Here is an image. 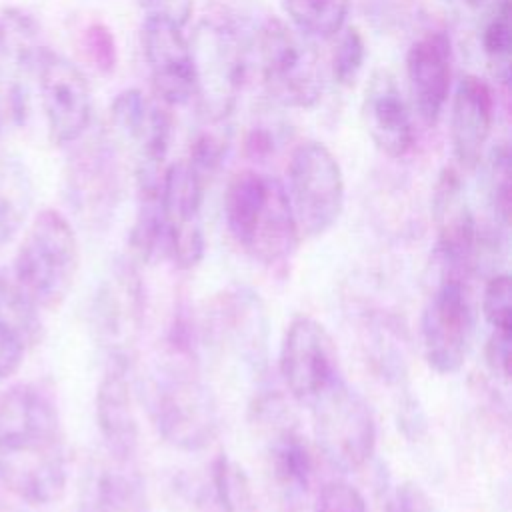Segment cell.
<instances>
[{"mask_svg":"<svg viewBox=\"0 0 512 512\" xmlns=\"http://www.w3.org/2000/svg\"><path fill=\"white\" fill-rule=\"evenodd\" d=\"M68 454L52 396L36 384L0 392V486L30 506L58 502Z\"/></svg>","mask_w":512,"mask_h":512,"instance_id":"1","label":"cell"},{"mask_svg":"<svg viewBox=\"0 0 512 512\" xmlns=\"http://www.w3.org/2000/svg\"><path fill=\"white\" fill-rule=\"evenodd\" d=\"M224 220L234 242L268 268L286 266L302 238L284 184L252 168L230 178Z\"/></svg>","mask_w":512,"mask_h":512,"instance_id":"2","label":"cell"},{"mask_svg":"<svg viewBox=\"0 0 512 512\" xmlns=\"http://www.w3.org/2000/svg\"><path fill=\"white\" fill-rule=\"evenodd\" d=\"M190 356L192 352L172 348L170 358L148 372L142 400L164 442L178 450L196 452L214 440L218 410Z\"/></svg>","mask_w":512,"mask_h":512,"instance_id":"3","label":"cell"},{"mask_svg":"<svg viewBox=\"0 0 512 512\" xmlns=\"http://www.w3.org/2000/svg\"><path fill=\"white\" fill-rule=\"evenodd\" d=\"M80 266L72 224L52 208L28 226L12 264V282L36 310L58 308L74 286Z\"/></svg>","mask_w":512,"mask_h":512,"instance_id":"4","label":"cell"},{"mask_svg":"<svg viewBox=\"0 0 512 512\" xmlns=\"http://www.w3.org/2000/svg\"><path fill=\"white\" fill-rule=\"evenodd\" d=\"M256 54L266 94L284 108H314L324 90L322 62L312 40L276 16L256 34Z\"/></svg>","mask_w":512,"mask_h":512,"instance_id":"5","label":"cell"},{"mask_svg":"<svg viewBox=\"0 0 512 512\" xmlns=\"http://www.w3.org/2000/svg\"><path fill=\"white\" fill-rule=\"evenodd\" d=\"M198 106L206 120L224 122L242 90L246 60L236 28L226 20L204 18L188 38Z\"/></svg>","mask_w":512,"mask_h":512,"instance_id":"6","label":"cell"},{"mask_svg":"<svg viewBox=\"0 0 512 512\" xmlns=\"http://www.w3.org/2000/svg\"><path fill=\"white\" fill-rule=\"evenodd\" d=\"M310 408L324 460L344 474L360 470L376 448V420L370 404L340 378Z\"/></svg>","mask_w":512,"mask_h":512,"instance_id":"7","label":"cell"},{"mask_svg":"<svg viewBox=\"0 0 512 512\" xmlns=\"http://www.w3.org/2000/svg\"><path fill=\"white\" fill-rule=\"evenodd\" d=\"M286 194L300 236L316 238L328 232L344 208V176L328 146L306 140L292 150Z\"/></svg>","mask_w":512,"mask_h":512,"instance_id":"8","label":"cell"},{"mask_svg":"<svg viewBox=\"0 0 512 512\" xmlns=\"http://www.w3.org/2000/svg\"><path fill=\"white\" fill-rule=\"evenodd\" d=\"M472 278L438 274L420 318L422 348L428 366L438 374H456L470 350L476 324Z\"/></svg>","mask_w":512,"mask_h":512,"instance_id":"9","label":"cell"},{"mask_svg":"<svg viewBox=\"0 0 512 512\" xmlns=\"http://www.w3.org/2000/svg\"><path fill=\"white\" fill-rule=\"evenodd\" d=\"M206 338L262 376L268 366V314L258 292L232 286L218 294L206 314Z\"/></svg>","mask_w":512,"mask_h":512,"instance_id":"10","label":"cell"},{"mask_svg":"<svg viewBox=\"0 0 512 512\" xmlns=\"http://www.w3.org/2000/svg\"><path fill=\"white\" fill-rule=\"evenodd\" d=\"M280 374L288 392L302 404H312L342 378L338 348L324 324L296 316L282 338Z\"/></svg>","mask_w":512,"mask_h":512,"instance_id":"11","label":"cell"},{"mask_svg":"<svg viewBox=\"0 0 512 512\" xmlns=\"http://www.w3.org/2000/svg\"><path fill=\"white\" fill-rule=\"evenodd\" d=\"M206 184L196 172L178 160L166 166L160 188V206L164 222V252L182 268H194L204 256L202 198Z\"/></svg>","mask_w":512,"mask_h":512,"instance_id":"12","label":"cell"},{"mask_svg":"<svg viewBox=\"0 0 512 512\" xmlns=\"http://www.w3.org/2000/svg\"><path fill=\"white\" fill-rule=\"evenodd\" d=\"M432 216L436 222L434 256L440 274L472 278L480 252L474 214L464 198L460 174L446 166L434 186Z\"/></svg>","mask_w":512,"mask_h":512,"instance_id":"13","label":"cell"},{"mask_svg":"<svg viewBox=\"0 0 512 512\" xmlns=\"http://www.w3.org/2000/svg\"><path fill=\"white\" fill-rule=\"evenodd\" d=\"M40 80V98L56 144L76 142L88 128L92 116L90 88L76 64L62 54L44 48L36 62Z\"/></svg>","mask_w":512,"mask_h":512,"instance_id":"14","label":"cell"},{"mask_svg":"<svg viewBox=\"0 0 512 512\" xmlns=\"http://www.w3.org/2000/svg\"><path fill=\"white\" fill-rule=\"evenodd\" d=\"M142 52L156 98L164 106L188 104L196 94V80L190 44L182 28L162 18L144 16Z\"/></svg>","mask_w":512,"mask_h":512,"instance_id":"15","label":"cell"},{"mask_svg":"<svg viewBox=\"0 0 512 512\" xmlns=\"http://www.w3.org/2000/svg\"><path fill=\"white\" fill-rule=\"evenodd\" d=\"M110 118L114 128L138 148L136 178H160L172 134L164 104L148 100L138 88H126L112 100Z\"/></svg>","mask_w":512,"mask_h":512,"instance_id":"16","label":"cell"},{"mask_svg":"<svg viewBox=\"0 0 512 512\" xmlns=\"http://www.w3.org/2000/svg\"><path fill=\"white\" fill-rule=\"evenodd\" d=\"M406 78L420 120L434 126L448 102L452 84V40L444 30L426 32L410 44Z\"/></svg>","mask_w":512,"mask_h":512,"instance_id":"17","label":"cell"},{"mask_svg":"<svg viewBox=\"0 0 512 512\" xmlns=\"http://www.w3.org/2000/svg\"><path fill=\"white\" fill-rule=\"evenodd\" d=\"M96 422L114 462H134L138 450V420L132 406L128 354L112 352L96 390Z\"/></svg>","mask_w":512,"mask_h":512,"instance_id":"18","label":"cell"},{"mask_svg":"<svg viewBox=\"0 0 512 512\" xmlns=\"http://www.w3.org/2000/svg\"><path fill=\"white\" fill-rule=\"evenodd\" d=\"M66 192L70 206L90 222L98 224L112 214L118 198V166L108 142H88L70 158Z\"/></svg>","mask_w":512,"mask_h":512,"instance_id":"19","label":"cell"},{"mask_svg":"<svg viewBox=\"0 0 512 512\" xmlns=\"http://www.w3.org/2000/svg\"><path fill=\"white\" fill-rule=\"evenodd\" d=\"M362 118L370 140L388 158H402L412 150V116L392 72H372L362 98Z\"/></svg>","mask_w":512,"mask_h":512,"instance_id":"20","label":"cell"},{"mask_svg":"<svg viewBox=\"0 0 512 512\" xmlns=\"http://www.w3.org/2000/svg\"><path fill=\"white\" fill-rule=\"evenodd\" d=\"M494 122V96L486 80L464 74L450 104V142L456 162L474 170L484 154Z\"/></svg>","mask_w":512,"mask_h":512,"instance_id":"21","label":"cell"},{"mask_svg":"<svg viewBox=\"0 0 512 512\" xmlns=\"http://www.w3.org/2000/svg\"><path fill=\"white\" fill-rule=\"evenodd\" d=\"M270 484L286 510L306 506L312 486V456L294 426H276L266 448Z\"/></svg>","mask_w":512,"mask_h":512,"instance_id":"22","label":"cell"},{"mask_svg":"<svg viewBox=\"0 0 512 512\" xmlns=\"http://www.w3.org/2000/svg\"><path fill=\"white\" fill-rule=\"evenodd\" d=\"M40 310L0 274V382L14 376L40 332Z\"/></svg>","mask_w":512,"mask_h":512,"instance_id":"23","label":"cell"},{"mask_svg":"<svg viewBox=\"0 0 512 512\" xmlns=\"http://www.w3.org/2000/svg\"><path fill=\"white\" fill-rule=\"evenodd\" d=\"M34 202L28 166L12 154H0V246L24 226Z\"/></svg>","mask_w":512,"mask_h":512,"instance_id":"24","label":"cell"},{"mask_svg":"<svg viewBox=\"0 0 512 512\" xmlns=\"http://www.w3.org/2000/svg\"><path fill=\"white\" fill-rule=\"evenodd\" d=\"M94 512H148L144 480L132 462H114L98 476Z\"/></svg>","mask_w":512,"mask_h":512,"instance_id":"25","label":"cell"},{"mask_svg":"<svg viewBox=\"0 0 512 512\" xmlns=\"http://www.w3.org/2000/svg\"><path fill=\"white\" fill-rule=\"evenodd\" d=\"M290 26L310 40L334 38L348 20L350 0H280Z\"/></svg>","mask_w":512,"mask_h":512,"instance_id":"26","label":"cell"},{"mask_svg":"<svg viewBox=\"0 0 512 512\" xmlns=\"http://www.w3.org/2000/svg\"><path fill=\"white\" fill-rule=\"evenodd\" d=\"M40 28L36 20L20 8L0 10V56L20 68H36L40 52Z\"/></svg>","mask_w":512,"mask_h":512,"instance_id":"27","label":"cell"},{"mask_svg":"<svg viewBox=\"0 0 512 512\" xmlns=\"http://www.w3.org/2000/svg\"><path fill=\"white\" fill-rule=\"evenodd\" d=\"M482 52L490 66L492 76L500 84H508L510 80V48H512V32H510V0H496L492 12L482 28Z\"/></svg>","mask_w":512,"mask_h":512,"instance_id":"28","label":"cell"},{"mask_svg":"<svg viewBox=\"0 0 512 512\" xmlns=\"http://www.w3.org/2000/svg\"><path fill=\"white\" fill-rule=\"evenodd\" d=\"M204 126L192 136L188 146L186 164L196 172V176L208 186L210 180L218 174L228 154L230 136L224 132L222 122L206 120Z\"/></svg>","mask_w":512,"mask_h":512,"instance_id":"29","label":"cell"},{"mask_svg":"<svg viewBox=\"0 0 512 512\" xmlns=\"http://www.w3.org/2000/svg\"><path fill=\"white\" fill-rule=\"evenodd\" d=\"M334 38L338 40H336L332 62H330L332 78L336 84L350 88L364 66L366 44L356 26H344Z\"/></svg>","mask_w":512,"mask_h":512,"instance_id":"30","label":"cell"},{"mask_svg":"<svg viewBox=\"0 0 512 512\" xmlns=\"http://www.w3.org/2000/svg\"><path fill=\"white\" fill-rule=\"evenodd\" d=\"M482 314L492 330H512V288L508 274H496L484 286Z\"/></svg>","mask_w":512,"mask_h":512,"instance_id":"31","label":"cell"},{"mask_svg":"<svg viewBox=\"0 0 512 512\" xmlns=\"http://www.w3.org/2000/svg\"><path fill=\"white\" fill-rule=\"evenodd\" d=\"M82 48L86 58L102 74H108L116 66V44L112 32L102 22H92L82 32Z\"/></svg>","mask_w":512,"mask_h":512,"instance_id":"32","label":"cell"},{"mask_svg":"<svg viewBox=\"0 0 512 512\" xmlns=\"http://www.w3.org/2000/svg\"><path fill=\"white\" fill-rule=\"evenodd\" d=\"M314 512H368V506L352 484L330 480L320 488Z\"/></svg>","mask_w":512,"mask_h":512,"instance_id":"33","label":"cell"},{"mask_svg":"<svg viewBox=\"0 0 512 512\" xmlns=\"http://www.w3.org/2000/svg\"><path fill=\"white\" fill-rule=\"evenodd\" d=\"M490 202L496 220L508 224L510 208V180H508V152L506 148L498 150L490 166Z\"/></svg>","mask_w":512,"mask_h":512,"instance_id":"34","label":"cell"},{"mask_svg":"<svg viewBox=\"0 0 512 512\" xmlns=\"http://www.w3.org/2000/svg\"><path fill=\"white\" fill-rule=\"evenodd\" d=\"M386 512H436V506L418 484L404 482L390 496Z\"/></svg>","mask_w":512,"mask_h":512,"instance_id":"35","label":"cell"},{"mask_svg":"<svg viewBox=\"0 0 512 512\" xmlns=\"http://www.w3.org/2000/svg\"><path fill=\"white\" fill-rule=\"evenodd\" d=\"M510 342L512 330H492L484 350L488 368L502 380H508L510 376Z\"/></svg>","mask_w":512,"mask_h":512,"instance_id":"36","label":"cell"},{"mask_svg":"<svg viewBox=\"0 0 512 512\" xmlns=\"http://www.w3.org/2000/svg\"><path fill=\"white\" fill-rule=\"evenodd\" d=\"M144 16L168 20L184 28L192 16L194 0H140Z\"/></svg>","mask_w":512,"mask_h":512,"instance_id":"37","label":"cell"},{"mask_svg":"<svg viewBox=\"0 0 512 512\" xmlns=\"http://www.w3.org/2000/svg\"><path fill=\"white\" fill-rule=\"evenodd\" d=\"M466 6H470V8H480V6H484L488 0H462Z\"/></svg>","mask_w":512,"mask_h":512,"instance_id":"38","label":"cell"},{"mask_svg":"<svg viewBox=\"0 0 512 512\" xmlns=\"http://www.w3.org/2000/svg\"><path fill=\"white\" fill-rule=\"evenodd\" d=\"M0 130H2V110H0Z\"/></svg>","mask_w":512,"mask_h":512,"instance_id":"39","label":"cell"}]
</instances>
